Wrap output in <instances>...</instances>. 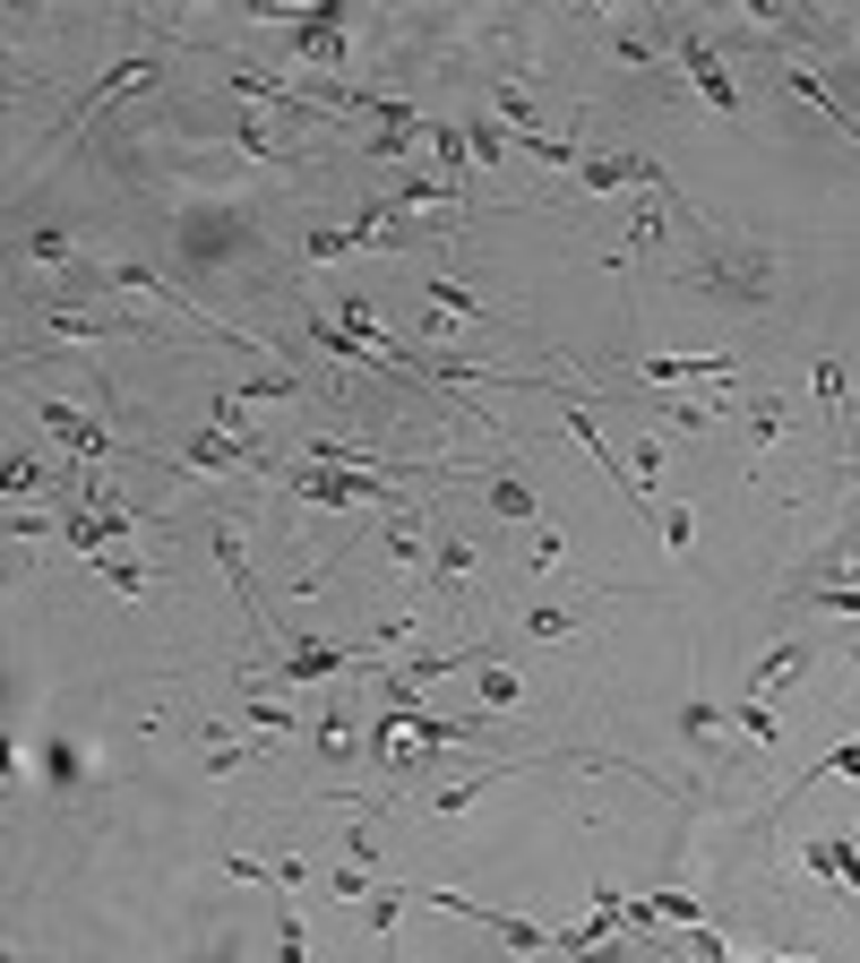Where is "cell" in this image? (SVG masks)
Wrapping results in <instances>:
<instances>
[{
	"mask_svg": "<svg viewBox=\"0 0 860 963\" xmlns=\"http://www.w3.org/2000/svg\"><path fill=\"white\" fill-rule=\"evenodd\" d=\"M792 672H809V645H774V654H766V672L749 679V697H758V706H766V697H774V688H783V679H792Z\"/></svg>",
	"mask_w": 860,
	"mask_h": 963,
	"instance_id": "7a4b0ae2",
	"label": "cell"
},
{
	"mask_svg": "<svg viewBox=\"0 0 860 963\" xmlns=\"http://www.w3.org/2000/svg\"><path fill=\"white\" fill-rule=\"evenodd\" d=\"M680 61H689V78H697V96L714 103V112H740V87H731V78H723V61H714V52H706V34H697V27H680Z\"/></svg>",
	"mask_w": 860,
	"mask_h": 963,
	"instance_id": "6da1fadb",
	"label": "cell"
},
{
	"mask_svg": "<svg viewBox=\"0 0 860 963\" xmlns=\"http://www.w3.org/2000/svg\"><path fill=\"white\" fill-rule=\"evenodd\" d=\"M491 499H499V508H508V516H533V490H526V481H508V474L491 481Z\"/></svg>",
	"mask_w": 860,
	"mask_h": 963,
	"instance_id": "3957f363",
	"label": "cell"
}]
</instances>
